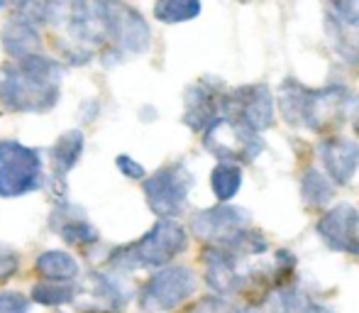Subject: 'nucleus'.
I'll return each instance as SVG.
<instances>
[{
  "instance_id": "1",
  "label": "nucleus",
  "mask_w": 359,
  "mask_h": 313,
  "mask_svg": "<svg viewBox=\"0 0 359 313\" xmlns=\"http://www.w3.org/2000/svg\"><path fill=\"white\" fill-rule=\"evenodd\" d=\"M64 67L52 57L27 54L0 67V108L5 113H49L62 98Z\"/></svg>"
},
{
  "instance_id": "2",
  "label": "nucleus",
  "mask_w": 359,
  "mask_h": 313,
  "mask_svg": "<svg viewBox=\"0 0 359 313\" xmlns=\"http://www.w3.org/2000/svg\"><path fill=\"white\" fill-rule=\"evenodd\" d=\"M347 103V88L340 84H330L325 88H308L296 79H286L281 84L279 108L284 120L311 133H323L330 125L342 123Z\"/></svg>"
},
{
  "instance_id": "3",
  "label": "nucleus",
  "mask_w": 359,
  "mask_h": 313,
  "mask_svg": "<svg viewBox=\"0 0 359 313\" xmlns=\"http://www.w3.org/2000/svg\"><path fill=\"white\" fill-rule=\"evenodd\" d=\"M186 245H189V233L184 225L171 218H161L140 240L110 252L108 265L115 272H133L140 267L142 269L144 267H166L186 250Z\"/></svg>"
},
{
  "instance_id": "4",
  "label": "nucleus",
  "mask_w": 359,
  "mask_h": 313,
  "mask_svg": "<svg viewBox=\"0 0 359 313\" xmlns=\"http://www.w3.org/2000/svg\"><path fill=\"white\" fill-rule=\"evenodd\" d=\"M203 147L215 154L220 161L230 164H252L262 152L266 142L259 133L247 128L240 118L230 113H222L203 130Z\"/></svg>"
},
{
  "instance_id": "5",
  "label": "nucleus",
  "mask_w": 359,
  "mask_h": 313,
  "mask_svg": "<svg viewBox=\"0 0 359 313\" xmlns=\"http://www.w3.org/2000/svg\"><path fill=\"white\" fill-rule=\"evenodd\" d=\"M42 186V154L18 140H0V199H20Z\"/></svg>"
},
{
  "instance_id": "6",
  "label": "nucleus",
  "mask_w": 359,
  "mask_h": 313,
  "mask_svg": "<svg viewBox=\"0 0 359 313\" xmlns=\"http://www.w3.org/2000/svg\"><path fill=\"white\" fill-rule=\"evenodd\" d=\"M198 289V277L191 267H161L140 289L137 304L144 313H166L179 309Z\"/></svg>"
},
{
  "instance_id": "7",
  "label": "nucleus",
  "mask_w": 359,
  "mask_h": 313,
  "mask_svg": "<svg viewBox=\"0 0 359 313\" xmlns=\"http://www.w3.org/2000/svg\"><path fill=\"white\" fill-rule=\"evenodd\" d=\"M144 199L149 204L151 213L159 218H171L184 213L186 201H189V191L194 189L196 176L184 161H174V164L161 166L151 176H144Z\"/></svg>"
},
{
  "instance_id": "8",
  "label": "nucleus",
  "mask_w": 359,
  "mask_h": 313,
  "mask_svg": "<svg viewBox=\"0 0 359 313\" xmlns=\"http://www.w3.org/2000/svg\"><path fill=\"white\" fill-rule=\"evenodd\" d=\"M130 286L120 272H90L83 284H76V299L81 313H120L128 306Z\"/></svg>"
},
{
  "instance_id": "9",
  "label": "nucleus",
  "mask_w": 359,
  "mask_h": 313,
  "mask_svg": "<svg viewBox=\"0 0 359 313\" xmlns=\"http://www.w3.org/2000/svg\"><path fill=\"white\" fill-rule=\"evenodd\" d=\"M220 110L240 118L255 133L269 130L274 125V98L269 86L264 84L240 86L232 93L220 95Z\"/></svg>"
},
{
  "instance_id": "10",
  "label": "nucleus",
  "mask_w": 359,
  "mask_h": 313,
  "mask_svg": "<svg viewBox=\"0 0 359 313\" xmlns=\"http://www.w3.org/2000/svg\"><path fill=\"white\" fill-rule=\"evenodd\" d=\"M108 39L113 47L128 54H144L151 44V29L142 13L123 0H108Z\"/></svg>"
},
{
  "instance_id": "11",
  "label": "nucleus",
  "mask_w": 359,
  "mask_h": 313,
  "mask_svg": "<svg viewBox=\"0 0 359 313\" xmlns=\"http://www.w3.org/2000/svg\"><path fill=\"white\" fill-rule=\"evenodd\" d=\"M250 211L240 208V206L220 204L213 208L198 211V213L191 218V233L201 240L210 242V245L225 247L227 242H232L242 230L250 228Z\"/></svg>"
},
{
  "instance_id": "12",
  "label": "nucleus",
  "mask_w": 359,
  "mask_h": 313,
  "mask_svg": "<svg viewBox=\"0 0 359 313\" xmlns=\"http://www.w3.org/2000/svg\"><path fill=\"white\" fill-rule=\"evenodd\" d=\"M316 233L330 250L359 257V211L352 204H337L318 220Z\"/></svg>"
},
{
  "instance_id": "13",
  "label": "nucleus",
  "mask_w": 359,
  "mask_h": 313,
  "mask_svg": "<svg viewBox=\"0 0 359 313\" xmlns=\"http://www.w3.org/2000/svg\"><path fill=\"white\" fill-rule=\"evenodd\" d=\"M318 156L327 179L337 186H347L359 169V142L350 138H327L318 142Z\"/></svg>"
},
{
  "instance_id": "14",
  "label": "nucleus",
  "mask_w": 359,
  "mask_h": 313,
  "mask_svg": "<svg viewBox=\"0 0 359 313\" xmlns=\"http://www.w3.org/2000/svg\"><path fill=\"white\" fill-rule=\"evenodd\" d=\"M240 257L220 245H208L203 250L205 265V284L220 296L235 294L245 284V277L240 274Z\"/></svg>"
},
{
  "instance_id": "15",
  "label": "nucleus",
  "mask_w": 359,
  "mask_h": 313,
  "mask_svg": "<svg viewBox=\"0 0 359 313\" xmlns=\"http://www.w3.org/2000/svg\"><path fill=\"white\" fill-rule=\"evenodd\" d=\"M217 88H222V84H215V81L208 79L186 88L184 123L194 133H203L217 115H220V95H217Z\"/></svg>"
},
{
  "instance_id": "16",
  "label": "nucleus",
  "mask_w": 359,
  "mask_h": 313,
  "mask_svg": "<svg viewBox=\"0 0 359 313\" xmlns=\"http://www.w3.org/2000/svg\"><path fill=\"white\" fill-rule=\"evenodd\" d=\"M57 220H62V223L52 225V228H57L59 237H62L64 242H69V245L88 250L90 245H98L100 242L98 230L83 218V211H81L79 206L69 204L67 199H62V206L52 213V223H57Z\"/></svg>"
},
{
  "instance_id": "17",
  "label": "nucleus",
  "mask_w": 359,
  "mask_h": 313,
  "mask_svg": "<svg viewBox=\"0 0 359 313\" xmlns=\"http://www.w3.org/2000/svg\"><path fill=\"white\" fill-rule=\"evenodd\" d=\"M86 147V138L81 130H67L64 135H59V140L52 147V179L54 184H67V176L72 174V169L81 161Z\"/></svg>"
},
{
  "instance_id": "18",
  "label": "nucleus",
  "mask_w": 359,
  "mask_h": 313,
  "mask_svg": "<svg viewBox=\"0 0 359 313\" xmlns=\"http://www.w3.org/2000/svg\"><path fill=\"white\" fill-rule=\"evenodd\" d=\"M0 44H3L5 54L10 59H20V57H27V54H39L42 37H39L37 27L22 22V20L10 18L5 22L3 32H0Z\"/></svg>"
},
{
  "instance_id": "19",
  "label": "nucleus",
  "mask_w": 359,
  "mask_h": 313,
  "mask_svg": "<svg viewBox=\"0 0 359 313\" xmlns=\"http://www.w3.org/2000/svg\"><path fill=\"white\" fill-rule=\"evenodd\" d=\"M34 272L44 281H76L81 274L79 262L64 250H47L34 260Z\"/></svg>"
},
{
  "instance_id": "20",
  "label": "nucleus",
  "mask_w": 359,
  "mask_h": 313,
  "mask_svg": "<svg viewBox=\"0 0 359 313\" xmlns=\"http://www.w3.org/2000/svg\"><path fill=\"white\" fill-rule=\"evenodd\" d=\"M325 32H327V37H330L332 49H335L345 62L359 64V29L340 22L335 15H327Z\"/></svg>"
},
{
  "instance_id": "21",
  "label": "nucleus",
  "mask_w": 359,
  "mask_h": 313,
  "mask_svg": "<svg viewBox=\"0 0 359 313\" xmlns=\"http://www.w3.org/2000/svg\"><path fill=\"white\" fill-rule=\"evenodd\" d=\"M301 196L308 208H320V206L332 201V196H335V184H332L323 171L308 166L301 176Z\"/></svg>"
},
{
  "instance_id": "22",
  "label": "nucleus",
  "mask_w": 359,
  "mask_h": 313,
  "mask_svg": "<svg viewBox=\"0 0 359 313\" xmlns=\"http://www.w3.org/2000/svg\"><path fill=\"white\" fill-rule=\"evenodd\" d=\"M210 186H213V194L220 204H227L237 196L242 186V169L240 164H230V161H220L210 174Z\"/></svg>"
},
{
  "instance_id": "23",
  "label": "nucleus",
  "mask_w": 359,
  "mask_h": 313,
  "mask_svg": "<svg viewBox=\"0 0 359 313\" xmlns=\"http://www.w3.org/2000/svg\"><path fill=\"white\" fill-rule=\"evenodd\" d=\"M201 15V0H156L154 18L164 25H179Z\"/></svg>"
},
{
  "instance_id": "24",
  "label": "nucleus",
  "mask_w": 359,
  "mask_h": 313,
  "mask_svg": "<svg viewBox=\"0 0 359 313\" xmlns=\"http://www.w3.org/2000/svg\"><path fill=\"white\" fill-rule=\"evenodd\" d=\"M76 299L74 281H39L32 289V301L42 306H67Z\"/></svg>"
},
{
  "instance_id": "25",
  "label": "nucleus",
  "mask_w": 359,
  "mask_h": 313,
  "mask_svg": "<svg viewBox=\"0 0 359 313\" xmlns=\"http://www.w3.org/2000/svg\"><path fill=\"white\" fill-rule=\"evenodd\" d=\"M279 299H281V304H284L286 313H332L330 306L316 301L311 294H306V291H303L298 284L281 286Z\"/></svg>"
},
{
  "instance_id": "26",
  "label": "nucleus",
  "mask_w": 359,
  "mask_h": 313,
  "mask_svg": "<svg viewBox=\"0 0 359 313\" xmlns=\"http://www.w3.org/2000/svg\"><path fill=\"white\" fill-rule=\"evenodd\" d=\"M13 15L10 18L22 20L32 27H42L49 22V0H8Z\"/></svg>"
},
{
  "instance_id": "27",
  "label": "nucleus",
  "mask_w": 359,
  "mask_h": 313,
  "mask_svg": "<svg viewBox=\"0 0 359 313\" xmlns=\"http://www.w3.org/2000/svg\"><path fill=\"white\" fill-rule=\"evenodd\" d=\"M184 313H237V311H235V306L227 299H222V296H203V299H198Z\"/></svg>"
},
{
  "instance_id": "28",
  "label": "nucleus",
  "mask_w": 359,
  "mask_h": 313,
  "mask_svg": "<svg viewBox=\"0 0 359 313\" xmlns=\"http://www.w3.org/2000/svg\"><path fill=\"white\" fill-rule=\"evenodd\" d=\"M0 313H29V299L20 291H0Z\"/></svg>"
},
{
  "instance_id": "29",
  "label": "nucleus",
  "mask_w": 359,
  "mask_h": 313,
  "mask_svg": "<svg viewBox=\"0 0 359 313\" xmlns=\"http://www.w3.org/2000/svg\"><path fill=\"white\" fill-rule=\"evenodd\" d=\"M335 18L359 29V0H335Z\"/></svg>"
},
{
  "instance_id": "30",
  "label": "nucleus",
  "mask_w": 359,
  "mask_h": 313,
  "mask_svg": "<svg viewBox=\"0 0 359 313\" xmlns=\"http://www.w3.org/2000/svg\"><path fill=\"white\" fill-rule=\"evenodd\" d=\"M115 166L120 169V174L128 176V179H133V181H142L147 176L144 166L140 164V161H135L130 154H118V156H115Z\"/></svg>"
},
{
  "instance_id": "31",
  "label": "nucleus",
  "mask_w": 359,
  "mask_h": 313,
  "mask_svg": "<svg viewBox=\"0 0 359 313\" xmlns=\"http://www.w3.org/2000/svg\"><path fill=\"white\" fill-rule=\"evenodd\" d=\"M242 313H286V309H284V304H281L279 294H264L259 301L247 306Z\"/></svg>"
},
{
  "instance_id": "32",
  "label": "nucleus",
  "mask_w": 359,
  "mask_h": 313,
  "mask_svg": "<svg viewBox=\"0 0 359 313\" xmlns=\"http://www.w3.org/2000/svg\"><path fill=\"white\" fill-rule=\"evenodd\" d=\"M20 269V260L10 252H0V284H5L8 279H13Z\"/></svg>"
},
{
  "instance_id": "33",
  "label": "nucleus",
  "mask_w": 359,
  "mask_h": 313,
  "mask_svg": "<svg viewBox=\"0 0 359 313\" xmlns=\"http://www.w3.org/2000/svg\"><path fill=\"white\" fill-rule=\"evenodd\" d=\"M347 108H350L352 125H355V130H357V135H359V98H350V103H347Z\"/></svg>"
},
{
  "instance_id": "34",
  "label": "nucleus",
  "mask_w": 359,
  "mask_h": 313,
  "mask_svg": "<svg viewBox=\"0 0 359 313\" xmlns=\"http://www.w3.org/2000/svg\"><path fill=\"white\" fill-rule=\"evenodd\" d=\"M5 5H8V0H0V10H3V8H5Z\"/></svg>"
}]
</instances>
